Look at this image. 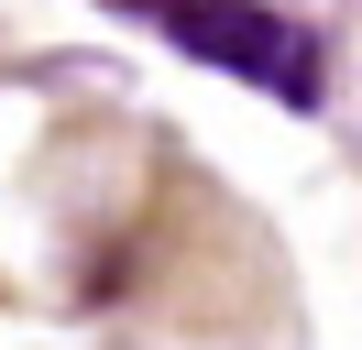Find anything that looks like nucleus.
Listing matches in <instances>:
<instances>
[{
  "label": "nucleus",
  "instance_id": "obj_1",
  "mask_svg": "<svg viewBox=\"0 0 362 350\" xmlns=\"http://www.w3.org/2000/svg\"><path fill=\"white\" fill-rule=\"evenodd\" d=\"M165 22H176L187 55L230 66V77L274 88V99H296V109L318 99V55H308V33H296L286 11H252V0H165Z\"/></svg>",
  "mask_w": 362,
  "mask_h": 350
}]
</instances>
